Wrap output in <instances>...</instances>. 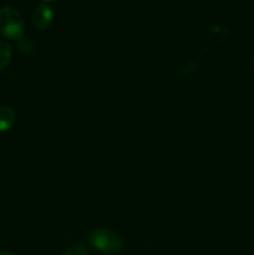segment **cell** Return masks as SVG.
Returning <instances> with one entry per match:
<instances>
[{"mask_svg": "<svg viewBox=\"0 0 254 255\" xmlns=\"http://www.w3.org/2000/svg\"><path fill=\"white\" fill-rule=\"evenodd\" d=\"M64 255H89V253H87V249L85 247V244L77 243L75 246H72L70 249H67Z\"/></svg>", "mask_w": 254, "mask_h": 255, "instance_id": "obj_6", "label": "cell"}, {"mask_svg": "<svg viewBox=\"0 0 254 255\" xmlns=\"http://www.w3.org/2000/svg\"><path fill=\"white\" fill-rule=\"evenodd\" d=\"M44 1H55V0H44Z\"/></svg>", "mask_w": 254, "mask_h": 255, "instance_id": "obj_9", "label": "cell"}, {"mask_svg": "<svg viewBox=\"0 0 254 255\" xmlns=\"http://www.w3.org/2000/svg\"><path fill=\"white\" fill-rule=\"evenodd\" d=\"M0 255H12V254L7 253V252H0Z\"/></svg>", "mask_w": 254, "mask_h": 255, "instance_id": "obj_8", "label": "cell"}, {"mask_svg": "<svg viewBox=\"0 0 254 255\" xmlns=\"http://www.w3.org/2000/svg\"><path fill=\"white\" fill-rule=\"evenodd\" d=\"M54 20V11L47 4H40L32 11V24L39 30H46Z\"/></svg>", "mask_w": 254, "mask_h": 255, "instance_id": "obj_3", "label": "cell"}, {"mask_svg": "<svg viewBox=\"0 0 254 255\" xmlns=\"http://www.w3.org/2000/svg\"><path fill=\"white\" fill-rule=\"evenodd\" d=\"M15 122V111L11 106L0 107V132L9 131Z\"/></svg>", "mask_w": 254, "mask_h": 255, "instance_id": "obj_4", "label": "cell"}, {"mask_svg": "<svg viewBox=\"0 0 254 255\" xmlns=\"http://www.w3.org/2000/svg\"><path fill=\"white\" fill-rule=\"evenodd\" d=\"M90 244L104 254H116L124 247V241L119 234L106 228L95 229L90 234Z\"/></svg>", "mask_w": 254, "mask_h": 255, "instance_id": "obj_2", "label": "cell"}, {"mask_svg": "<svg viewBox=\"0 0 254 255\" xmlns=\"http://www.w3.org/2000/svg\"><path fill=\"white\" fill-rule=\"evenodd\" d=\"M253 66H254V56H253Z\"/></svg>", "mask_w": 254, "mask_h": 255, "instance_id": "obj_10", "label": "cell"}, {"mask_svg": "<svg viewBox=\"0 0 254 255\" xmlns=\"http://www.w3.org/2000/svg\"><path fill=\"white\" fill-rule=\"evenodd\" d=\"M17 46H19L20 51L22 52V54H30L32 50V44L31 41H30L29 39H26V37H21L20 40H17Z\"/></svg>", "mask_w": 254, "mask_h": 255, "instance_id": "obj_7", "label": "cell"}, {"mask_svg": "<svg viewBox=\"0 0 254 255\" xmlns=\"http://www.w3.org/2000/svg\"><path fill=\"white\" fill-rule=\"evenodd\" d=\"M24 21L16 9L5 6L0 9V34L9 40H20L24 36Z\"/></svg>", "mask_w": 254, "mask_h": 255, "instance_id": "obj_1", "label": "cell"}, {"mask_svg": "<svg viewBox=\"0 0 254 255\" xmlns=\"http://www.w3.org/2000/svg\"><path fill=\"white\" fill-rule=\"evenodd\" d=\"M12 49L7 41L0 40V70L5 69L11 60Z\"/></svg>", "mask_w": 254, "mask_h": 255, "instance_id": "obj_5", "label": "cell"}]
</instances>
